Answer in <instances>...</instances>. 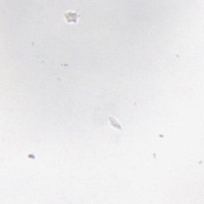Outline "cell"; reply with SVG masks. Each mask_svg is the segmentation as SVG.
I'll return each instance as SVG.
<instances>
[{"instance_id": "6da1fadb", "label": "cell", "mask_w": 204, "mask_h": 204, "mask_svg": "<svg viewBox=\"0 0 204 204\" xmlns=\"http://www.w3.org/2000/svg\"><path fill=\"white\" fill-rule=\"evenodd\" d=\"M65 17L66 18V21L69 22H76L77 21L78 15L73 11H68L65 14Z\"/></svg>"}, {"instance_id": "7a4b0ae2", "label": "cell", "mask_w": 204, "mask_h": 204, "mask_svg": "<svg viewBox=\"0 0 204 204\" xmlns=\"http://www.w3.org/2000/svg\"><path fill=\"white\" fill-rule=\"evenodd\" d=\"M109 121H110V124L112 125V126H113V128H117V129H119V130H121V129H122L121 126L119 125V123L117 121V120H116L115 118L112 117H109Z\"/></svg>"}]
</instances>
